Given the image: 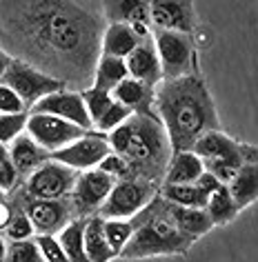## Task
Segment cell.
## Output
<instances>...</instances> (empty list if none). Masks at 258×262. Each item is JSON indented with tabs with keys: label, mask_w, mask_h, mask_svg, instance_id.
<instances>
[{
	"label": "cell",
	"mask_w": 258,
	"mask_h": 262,
	"mask_svg": "<svg viewBox=\"0 0 258 262\" xmlns=\"http://www.w3.org/2000/svg\"><path fill=\"white\" fill-rule=\"evenodd\" d=\"M205 211H207L209 220L214 227H225L229 222H234L238 218V207L234 205L231 195L227 191V185H221L214 193L207 198V205H205Z\"/></svg>",
	"instance_id": "obj_26"
},
{
	"label": "cell",
	"mask_w": 258,
	"mask_h": 262,
	"mask_svg": "<svg viewBox=\"0 0 258 262\" xmlns=\"http://www.w3.org/2000/svg\"><path fill=\"white\" fill-rule=\"evenodd\" d=\"M25 134H27L38 147H43L47 154H54L58 149L71 145L74 140L83 138L89 131L76 127V124H71L67 120H61V118H56V116L29 114Z\"/></svg>",
	"instance_id": "obj_12"
},
{
	"label": "cell",
	"mask_w": 258,
	"mask_h": 262,
	"mask_svg": "<svg viewBox=\"0 0 258 262\" xmlns=\"http://www.w3.org/2000/svg\"><path fill=\"white\" fill-rule=\"evenodd\" d=\"M7 198L14 205L25 211V215L29 218L31 227H34L36 235H58L71 220L76 218L71 211L69 198L61 200H38V198H27L23 193H9Z\"/></svg>",
	"instance_id": "obj_7"
},
{
	"label": "cell",
	"mask_w": 258,
	"mask_h": 262,
	"mask_svg": "<svg viewBox=\"0 0 258 262\" xmlns=\"http://www.w3.org/2000/svg\"><path fill=\"white\" fill-rule=\"evenodd\" d=\"M81 96H83L85 109H87V116L91 120V129H94V124L101 120V116L114 104V98H111V94H107V91H101L94 87H87L85 91H81Z\"/></svg>",
	"instance_id": "obj_30"
},
{
	"label": "cell",
	"mask_w": 258,
	"mask_h": 262,
	"mask_svg": "<svg viewBox=\"0 0 258 262\" xmlns=\"http://www.w3.org/2000/svg\"><path fill=\"white\" fill-rule=\"evenodd\" d=\"M125 64H127V76L129 78H136V80L149 84V87H156V84L163 80L161 62H158L156 47H154L151 36L145 38V40L138 45L127 58H125Z\"/></svg>",
	"instance_id": "obj_17"
},
{
	"label": "cell",
	"mask_w": 258,
	"mask_h": 262,
	"mask_svg": "<svg viewBox=\"0 0 258 262\" xmlns=\"http://www.w3.org/2000/svg\"><path fill=\"white\" fill-rule=\"evenodd\" d=\"M167 218L171 220V225H174L178 231H181L183 235H187V238H191L194 242L214 229V225H211V220H209V215H207L205 209L176 207V205H169L167 202Z\"/></svg>",
	"instance_id": "obj_20"
},
{
	"label": "cell",
	"mask_w": 258,
	"mask_h": 262,
	"mask_svg": "<svg viewBox=\"0 0 258 262\" xmlns=\"http://www.w3.org/2000/svg\"><path fill=\"white\" fill-rule=\"evenodd\" d=\"M105 23L127 25L141 38L151 36V20H149V3H103L101 5Z\"/></svg>",
	"instance_id": "obj_16"
},
{
	"label": "cell",
	"mask_w": 258,
	"mask_h": 262,
	"mask_svg": "<svg viewBox=\"0 0 258 262\" xmlns=\"http://www.w3.org/2000/svg\"><path fill=\"white\" fill-rule=\"evenodd\" d=\"M27 111L25 114H0V145L9 147L27 127Z\"/></svg>",
	"instance_id": "obj_31"
},
{
	"label": "cell",
	"mask_w": 258,
	"mask_h": 262,
	"mask_svg": "<svg viewBox=\"0 0 258 262\" xmlns=\"http://www.w3.org/2000/svg\"><path fill=\"white\" fill-rule=\"evenodd\" d=\"M134 233L125 245L118 258L123 260H145L158 255H185L194 247V240L183 235L167 218V202L154 195L143 211L131 218Z\"/></svg>",
	"instance_id": "obj_4"
},
{
	"label": "cell",
	"mask_w": 258,
	"mask_h": 262,
	"mask_svg": "<svg viewBox=\"0 0 258 262\" xmlns=\"http://www.w3.org/2000/svg\"><path fill=\"white\" fill-rule=\"evenodd\" d=\"M98 171H103L105 176H109L111 180H127L129 178V169H127V165L118 158L116 154H109V156H105L103 158V162L96 167Z\"/></svg>",
	"instance_id": "obj_36"
},
{
	"label": "cell",
	"mask_w": 258,
	"mask_h": 262,
	"mask_svg": "<svg viewBox=\"0 0 258 262\" xmlns=\"http://www.w3.org/2000/svg\"><path fill=\"white\" fill-rule=\"evenodd\" d=\"M103 233L109 249L118 258L134 233V225H131V220H103Z\"/></svg>",
	"instance_id": "obj_29"
},
{
	"label": "cell",
	"mask_w": 258,
	"mask_h": 262,
	"mask_svg": "<svg viewBox=\"0 0 258 262\" xmlns=\"http://www.w3.org/2000/svg\"><path fill=\"white\" fill-rule=\"evenodd\" d=\"M9 64H11V56L5 49H0V80H3V76H5V71H7Z\"/></svg>",
	"instance_id": "obj_41"
},
{
	"label": "cell",
	"mask_w": 258,
	"mask_h": 262,
	"mask_svg": "<svg viewBox=\"0 0 258 262\" xmlns=\"http://www.w3.org/2000/svg\"><path fill=\"white\" fill-rule=\"evenodd\" d=\"M27 114L56 116V118H61V120H67L81 129L94 131L91 129V120L87 116V109H85L81 91H74V89H61V91H54V94L45 96L43 100H38L34 107L27 111Z\"/></svg>",
	"instance_id": "obj_14"
},
{
	"label": "cell",
	"mask_w": 258,
	"mask_h": 262,
	"mask_svg": "<svg viewBox=\"0 0 258 262\" xmlns=\"http://www.w3.org/2000/svg\"><path fill=\"white\" fill-rule=\"evenodd\" d=\"M5 160H9V149L5 145H0V162H5Z\"/></svg>",
	"instance_id": "obj_43"
},
{
	"label": "cell",
	"mask_w": 258,
	"mask_h": 262,
	"mask_svg": "<svg viewBox=\"0 0 258 262\" xmlns=\"http://www.w3.org/2000/svg\"><path fill=\"white\" fill-rule=\"evenodd\" d=\"M5 262H43V255L38 251L34 238L21 242H7Z\"/></svg>",
	"instance_id": "obj_34"
},
{
	"label": "cell",
	"mask_w": 258,
	"mask_h": 262,
	"mask_svg": "<svg viewBox=\"0 0 258 262\" xmlns=\"http://www.w3.org/2000/svg\"><path fill=\"white\" fill-rule=\"evenodd\" d=\"M25 111H27V107L18 98L16 91L0 82V114H25Z\"/></svg>",
	"instance_id": "obj_38"
},
{
	"label": "cell",
	"mask_w": 258,
	"mask_h": 262,
	"mask_svg": "<svg viewBox=\"0 0 258 262\" xmlns=\"http://www.w3.org/2000/svg\"><path fill=\"white\" fill-rule=\"evenodd\" d=\"M227 191L238 207V211H245L258 198V167L256 162H247L234 173V178L227 182Z\"/></svg>",
	"instance_id": "obj_22"
},
{
	"label": "cell",
	"mask_w": 258,
	"mask_h": 262,
	"mask_svg": "<svg viewBox=\"0 0 258 262\" xmlns=\"http://www.w3.org/2000/svg\"><path fill=\"white\" fill-rule=\"evenodd\" d=\"M151 31L191 36L198 29V11L191 3H149Z\"/></svg>",
	"instance_id": "obj_15"
},
{
	"label": "cell",
	"mask_w": 258,
	"mask_h": 262,
	"mask_svg": "<svg viewBox=\"0 0 258 262\" xmlns=\"http://www.w3.org/2000/svg\"><path fill=\"white\" fill-rule=\"evenodd\" d=\"M145 38H141L131 27L118 23H107L101 40V56H114V58H127Z\"/></svg>",
	"instance_id": "obj_21"
},
{
	"label": "cell",
	"mask_w": 258,
	"mask_h": 262,
	"mask_svg": "<svg viewBox=\"0 0 258 262\" xmlns=\"http://www.w3.org/2000/svg\"><path fill=\"white\" fill-rule=\"evenodd\" d=\"M9 149V162L16 167L18 176L25 180L31 171H36L43 162L49 160V154L43 147H38L27 134L18 136V138L7 147Z\"/></svg>",
	"instance_id": "obj_19"
},
{
	"label": "cell",
	"mask_w": 258,
	"mask_h": 262,
	"mask_svg": "<svg viewBox=\"0 0 258 262\" xmlns=\"http://www.w3.org/2000/svg\"><path fill=\"white\" fill-rule=\"evenodd\" d=\"M205 171L203 162L191 151H174L163 176V185H194Z\"/></svg>",
	"instance_id": "obj_23"
},
{
	"label": "cell",
	"mask_w": 258,
	"mask_h": 262,
	"mask_svg": "<svg viewBox=\"0 0 258 262\" xmlns=\"http://www.w3.org/2000/svg\"><path fill=\"white\" fill-rule=\"evenodd\" d=\"M127 78V64L123 58H114V56H101L94 69V78H91V87L107 91L111 94L118 84Z\"/></svg>",
	"instance_id": "obj_24"
},
{
	"label": "cell",
	"mask_w": 258,
	"mask_h": 262,
	"mask_svg": "<svg viewBox=\"0 0 258 262\" xmlns=\"http://www.w3.org/2000/svg\"><path fill=\"white\" fill-rule=\"evenodd\" d=\"M151 40L156 47V56L161 62L163 80H176L196 71V49L194 38L171 31H151Z\"/></svg>",
	"instance_id": "obj_6"
},
{
	"label": "cell",
	"mask_w": 258,
	"mask_h": 262,
	"mask_svg": "<svg viewBox=\"0 0 258 262\" xmlns=\"http://www.w3.org/2000/svg\"><path fill=\"white\" fill-rule=\"evenodd\" d=\"M154 114L167 134L171 151H191L201 136L221 129L214 98L201 74L158 82Z\"/></svg>",
	"instance_id": "obj_2"
},
{
	"label": "cell",
	"mask_w": 258,
	"mask_h": 262,
	"mask_svg": "<svg viewBox=\"0 0 258 262\" xmlns=\"http://www.w3.org/2000/svg\"><path fill=\"white\" fill-rule=\"evenodd\" d=\"M191 154L201 158L203 169L214 176L221 185H227L243 165L256 162L258 158L254 145L231 138L223 129L207 131L205 136H201L191 147Z\"/></svg>",
	"instance_id": "obj_5"
},
{
	"label": "cell",
	"mask_w": 258,
	"mask_h": 262,
	"mask_svg": "<svg viewBox=\"0 0 258 262\" xmlns=\"http://www.w3.org/2000/svg\"><path fill=\"white\" fill-rule=\"evenodd\" d=\"M194 185H196V187L201 189V191H203V193H205V195H207V198H209V195L214 193L218 187H221V182H218V180H216V178H214V176H211V173L203 171V173H201V178H198V180L194 182Z\"/></svg>",
	"instance_id": "obj_39"
},
{
	"label": "cell",
	"mask_w": 258,
	"mask_h": 262,
	"mask_svg": "<svg viewBox=\"0 0 258 262\" xmlns=\"http://www.w3.org/2000/svg\"><path fill=\"white\" fill-rule=\"evenodd\" d=\"M34 242L43 255V262H69L56 235H34Z\"/></svg>",
	"instance_id": "obj_35"
},
{
	"label": "cell",
	"mask_w": 258,
	"mask_h": 262,
	"mask_svg": "<svg viewBox=\"0 0 258 262\" xmlns=\"http://www.w3.org/2000/svg\"><path fill=\"white\" fill-rule=\"evenodd\" d=\"M21 185H23V178L18 176L16 167L11 165L9 160L0 162V193L9 195V193H14Z\"/></svg>",
	"instance_id": "obj_37"
},
{
	"label": "cell",
	"mask_w": 258,
	"mask_h": 262,
	"mask_svg": "<svg viewBox=\"0 0 258 262\" xmlns=\"http://www.w3.org/2000/svg\"><path fill=\"white\" fill-rule=\"evenodd\" d=\"M105 25L101 5L0 3V49L67 89L85 91L101 58Z\"/></svg>",
	"instance_id": "obj_1"
},
{
	"label": "cell",
	"mask_w": 258,
	"mask_h": 262,
	"mask_svg": "<svg viewBox=\"0 0 258 262\" xmlns=\"http://www.w3.org/2000/svg\"><path fill=\"white\" fill-rule=\"evenodd\" d=\"M0 82L16 91L18 98L25 102L27 111L34 107L38 100H43L45 96L54 94V91H61V89H67L63 82L54 80L51 76L34 69L27 62L14 60V58H11V64L7 67V71H5V76Z\"/></svg>",
	"instance_id": "obj_10"
},
{
	"label": "cell",
	"mask_w": 258,
	"mask_h": 262,
	"mask_svg": "<svg viewBox=\"0 0 258 262\" xmlns=\"http://www.w3.org/2000/svg\"><path fill=\"white\" fill-rule=\"evenodd\" d=\"M69 262H89L85 253V220L74 218L61 233L56 235Z\"/></svg>",
	"instance_id": "obj_27"
},
{
	"label": "cell",
	"mask_w": 258,
	"mask_h": 262,
	"mask_svg": "<svg viewBox=\"0 0 258 262\" xmlns=\"http://www.w3.org/2000/svg\"><path fill=\"white\" fill-rule=\"evenodd\" d=\"M76 178H78V171L65 165H58L54 160H47L36 171H31L16 191L27 195V198L61 200V198H69L71 189L76 185Z\"/></svg>",
	"instance_id": "obj_9"
},
{
	"label": "cell",
	"mask_w": 258,
	"mask_h": 262,
	"mask_svg": "<svg viewBox=\"0 0 258 262\" xmlns=\"http://www.w3.org/2000/svg\"><path fill=\"white\" fill-rule=\"evenodd\" d=\"M158 193V185L145 182L138 178L118 180L111 189L109 198L98 211V218L103 220H131L138 211L151 202V198Z\"/></svg>",
	"instance_id": "obj_8"
},
{
	"label": "cell",
	"mask_w": 258,
	"mask_h": 262,
	"mask_svg": "<svg viewBox=\"0 0 258 262\" xmlns=\"http://www.w3.org/2000/svg\"><path fill=\"white\" fill-rule=\"evenodd\" d=\"M105 138L111 154L127 165L129 178L163 185L165 169L174 151L156 114H131Z\"/></svg>",
	"instance_id": "obj_3"
},
{
	"label": "cell",
	"mask_w": 258,
	"mask_h": 262,
	"mask_svg": "<svg viewBox=\"0 0 258 262\" xmlns=\"http://www.w3.org/2000/svg\"><path fill=\"white\" fill-rule=\"evenodd\" d=\"M109 154H111V149H109L107 138L96 134V131H89L83 138L74 140L71 145L49 154V160L83 173V171H89V169H96L103 162L105 156H109Z\"/></svg>",
	"instance_id": "obj_13"
},
{
	"label": "cell",
	"mask_w": 258,
	"mask_h": 262,
	"mask_svg": "<svg viewBox=\"0 0 258 262\" xmlns=\"http://www.w3.org/2000/svg\"><path fill=\"white\" fill-rule=\"evenodd\" d=\"M5 255H7V238L0 233V262H5Z\"/></svg>",
	"instance_id": "obj_42"
},
{
	"label": "cell",
	"mask_w": 258,
	"mask_h": 262,
	"mask_svg": "<svg viewBox=\"0 0 258 262\" xmlns=\"http://www.w3.org/2000/svg\"><path fill=\"white\" fill-rule=\"evenodd\" d=\"M85 253L89 262H111L116 260L114 251L109 249L103 233V218L91 215L85 218Z\"/></svg>",
	"instance_id": "obj_25"
},
{
	"label": "cell",
	"mask_w": 258,
	"mask_h": 262,
	"mask_svg": "<svg viewBox=\"0 0 258 262\" xmlns=\"http://www.w3.org/2000/svg\"><path fill=\"white\" fill-rule=\"evenodd\" d=\"M154 91L156 87H149V84L127 76L111 91V98L118 104L127 107L131 114H154Z\"/></svg>",
	"instance_id": "obj_18"
},
{
	"label": "cell",
	"mask_w": 258,
	"mask_h": 262,
	"mask_svg": "<svg viewBox=\"0 0 258 262\" xmlns=\"http://www.w3.org/2000/svg\"><path fill=\"white\" fill-rule=\"evenodd\" d=\"M3 198H7V195H5V193H0V200H3Z\"/></svg>",
	"instance_id": "obj_44"
},
{
	"label": "cell",
	"mask_w": 258,
	"mask_h": 262,
	"mask_svg": "<svg viewBox=\"0 0 258 262\" xmlns=\"http://www.w3.org/2000/svg\"><path fill=\"white\" fill-rule=\"evenodd\" d=\"M158 195L176 207H189V209H205L207 195H205L196 185H161Z\"/></svg>",
	"instance_id": "obj_28"
},
{
	"label": "cell",
	"mask_w": 258,
	"mask_h": 262,
	"mask_svg": "<svg viewBox=\"0 0 258 262\" xmlns=\"http://www.w3.org/2000/svg\"><path fill=\"white\" fill-rule=\"evenodd\" d=\"M129 116H131V111L114 100V104H111V107L101 116V120L94 124V131H96V134H101V136H107V134H111L114 129L121 127V124L127 120Z\"/></svg>",
	"instance_id": "obj_33"
},
{
	"label": "cell",
	"mask_w": 258,
	"mask_h": 262,
	"mask_svg": "<svg viewBox=\"0 0 258 262\" xmlns=\"http://www.w3.org/2000/svg\"><path fill=\"white\" fill-rule=\"evenodd\" d=\"M14 205H11L9 198H3L0 200V233L7 229V225L11 222V218H14Z\"/></svg>",
	"instance_id": "obj_40"
},
{
	"label": "cell",
	"mask_w": 258,
	"mask_h": 262,
	"mask_svg": "<svg viewBox=\"0 0 258 262\" xmlns=\"http://www.w3.org/2000/svg\"><path fill=\"white\" fill-rule=\"evenodd\" d=\"M14 205V202H11ZM14 218H11V222L7 225V229L3 231V235L7 238V242H21V240H31L36 235L34 227H31L29 218L25 215V211H21L16 205H14Z\"/></svg>",
	"instance_id": "obj_32"
},
{
	"label": "cell",
	"mask_w": 258,
	"mask_h": 262,
	"mask_svg": "<svg viewBox=\"0 0 258 262\" xmlns=\"http://www.w3.org/2000/svg\"><path fill=\"white\" fill-rule=\"evenodd\" d=\"M116 180H111L109 176H105L98 169H89V171L78 173L76 185L69 193V205L76 218H91L98 215L105 200L109 198L111 189H114Z\"/></svg>",
	"instance_id": "obj_11"
}]
</instances>
